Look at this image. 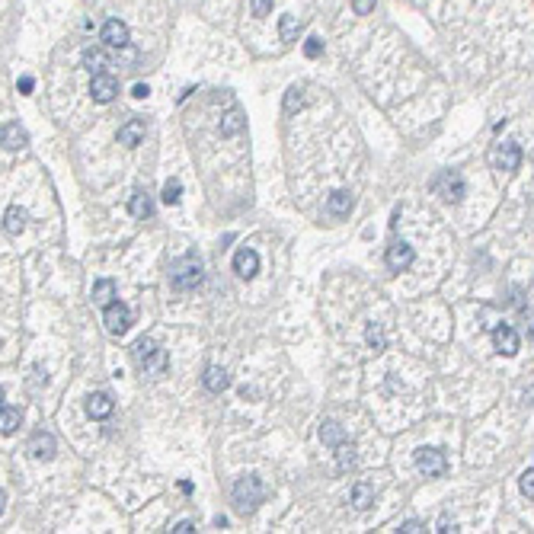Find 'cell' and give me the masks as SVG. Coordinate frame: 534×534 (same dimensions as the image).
<instances>
[{"label":"cell","mask_w":534,"mask_h":534,"mask_svg":"<svg viewBox=\"0 0 534 534\" xmlns=\"http://www.w3.org/2000/svg\"><path fill=\"white\" fill-rule=\"evenodd\" d=\"M100 38H102V45H109V48H125L129 45V26L122 19H109V23H102Z\"/></svg>","instance_id":"8fae6325"},{"label":"cell","mask_w":534,"mask_h":534,"mask_svg":"<svg viewBox=\"0 0 534 534\" xmlns=\"http://www.w3.org/2000/svg\"><path fill=\"white\" fill-rule=\"evenodd\" d=\"M249 10H253V16L263 19L272 13V0H249Z\"/></svg>","instance_id":"1f68e13d"},{"label":"cell","mask_w":534,"mask_h":534,"mask_svg":"<svg viewBox=\"0 0 534 534\" xmlns=\"http://www.w3.org/2000/svg\"><path fill=\"white\" fill-rule=\"evenodd\" d=\"M173 531H176V534H186V531H195V525H192V522H179V525H176Z\"/></svg>","instance_id":"ab89813d"},{"label":"cell","mask_w":534,"mask_h":534,"mask_svg":"<svg viewBox=\"0 0 534 534\" xmlns=\"http://www.w3.org/2000/svg\"><path fill=\"white\" fill-rule=\"evenodd\" d=\"M489 164H493V170H499V173H515L518 166H522V148H518L515 141L496 144L493 154H489Z\"/></svg>","instance_id":"277c9868"},{"label":"cell","mask_w":534,"mask_h":534,"mask_svg":"<svg viewBox=\"0 0 534 534\" xmlns=\"http://www.w3.org/2000/svg\"><path fill=\"white\" fill-rule=\"evenodd\" d=\"M298 109H304V90L301 87H291L285 93V115H295Z\"/></svg>","instance_id":"83f0119b"},{"label":"cell","mask_w":534,"mask_h":534,"mask_svg":"<svg viewBox=\"0 0 534 534\" xmlns=\"http://www.w3.org/2000/svg\"><path fill=\"white\" fill-rule=\"evenodd\" d=\"M438 531H460V528L454 525V522H448V518H442V522H438Z\"/></svg>","instance_id":"f35d334b"},{"label":"cell","mask_w":534,"mask_h":534,"mask_svg":"<svg viewBox=\"0 0 534 534\" xmlns=\"http://www.w3.org/2000/svg\"><path fill=\"white\" fill-rule=\"evenodd\" d=\"M83 65L96 74V71H102L109 61H106V55H102V48H87V52H83Z\"/></svg>","instance_id":"f1b7e54d"},{"label":"cell","mask_w":534,"mask_h":534,"mask_svg":"<svg viewBox=\"0 0 534 534\" xmlns=\"http://www.w3.org/2000/svg\"><path fill=\"white\" fill-rule=\"evenodd\" d=\"M129 212L138 218V221H148V218H154V202H151V195L144 192V189H135L129 199Z\"/></svg>","instance_id":"2e32d148"},{"label":"cell","mask_w":534,"mask_h":534,"mask_svg":"<svg viewBox=\"0 0 534 534\" xmlns=\"http://www.w3.org/2000/svg\"><path fill=\"white\" fill-rule=\"evenodd\" d=\"M0 406H3V387H0Z\"/></svg>","instance_id":"b9f144b4"},{"label":"cell","mask_w":534,"mask_h":534,"mask_svg":"<svg viewBox=\"0 0 534 534\" xmlns=\"http://www.w3.org/2000/svg\"><path fill=\"white\" fill-rule=\"evenodd\" d=\"M19 429V410L0 406V435H13Z\"/></svg>","instance_id":"d4e9b609"},{"label":"cell","mask_w":534,"mask_h":534,"mask_svg":"<svg viewBox=\"0 0 534 534\" xmlns=\"http://www.w3.org/2000/svg\"><path fill=\"white\" fill-rule=\"evenodd\" d=\"M131 359L141 371H151V375H160L166 368V352L157 346L154 340H138L135 349H131Z\"/></svg>","instance_id":"3957f363"},{"label":"cell","mask_w":534,"mask_h":534,"mask_svg":"<svg viewBox=\"0 0 534 534\" xmlns=\"http://www.w3.org/2000/svg\"><path fill=\"white\" fill-rule=\"evenodd\" d=\"M23 227H26V212L19 205H10L7 214H3V230L7 234H23Z\"/></svg>","instance_id":"7402d4cb"},{"label":"cell","mask_w":534,"mask_h":534,"mask_svg":"<svg viewBox=\"0 0 534 534\" xmlns=\"http://www.w3.org/2000/svg\"><path fill=\"white\" fill-rule=\"evenodd\" d=\"M298 32H301V23H298L295 16H282V23H278L282 42H298Z\"/></svg>","instance_id":"4316f807"},{"label":"cell","mask_w":534,"mask_h":534,"mask_svg":"<svg viewBox=\"0 0 534 534\" xmlns=\"http://www.w3.org/2000/svg\"><path fill=\"white\" fill-rule=\"evenodd\" d=\"M266 499V487L256 474H243V477L234 483V506H237L240 515H253Z\"/></svg>","instance_id":"7a4b0ae2"},{"label":"cell","mask_w":534,"mask_h":534,"mask_svg":"<svg viewBox=\"0 0 534 534\" xmlns=\"http://www.w3.org/2000/svg\"><path fill=\"white\" fill-rule=\"evenodd\" d=\"M432 189L442 195L445 202H460V199H464V192H467V186H464V176L454 173V170H445L442 176H435Z\"/></svg>","instance_id":"8992f818"},{"label":"cell","mask_w":534,"mask_h":534,"mask_svg":"<svg viewBox=\"0 0 534 534\" xmlns=\"http://www.w3.org/2000/svg\"><path fill=\"white\" fill-rule=\"evenodd\" d=\"M87 416L90 419H109L112 416V397L96 390V394L87 397Z\"/></svg>","instance_id":"9a60e30c"},{"label":"cell","mask_w":534,"mask_h":534,"mask_svg":"<svg viewBox=\"0 0 534 534\" xmlns=\"http://www.w3.org/2000/svg\"><path fill=\"white\" fill-rule=\"evenodd\" d=\"M179 199H183V186H179V179H170V183L164 186V202L179 205Z\"/></svg>","instance_id":"f546056e"},{"label":"cell","mask_w":534,"mask_h":534,"mask_svg":"<svg viewBox=\"0 0 534 534\" xmlns=\"http://www.w3.org/2000/svg\"><path fill=\"white\" fill-rule=\"evenodd\" d=\"M240 129H243V112L230 109L227 115H224V122H221V135H224V138H234Z\"/></svg>","instance_id":"484cf974"},{"label":"cell","mask_w":534,"mask_h":534,"mask_svg":"<svg viewBox=\"0 0 534 534\" xmlns=\"http://www.w3.org/2000/svg\"><path fill=\"white\" fill-rule=\"evenodd\" d=\"M32 87H36L32 77H19V93H32Z\"/></svg>","instance_id":"74e56055"},{"label":"cell","mask_w":534,"mask_h":534,"mask_svg":"<svg viewBox=\"0 0 534 534\" xmlns=\"http://www.w3.org/2000/svg\"><path fill=\"white\" fill-rule=\"evenodd\" d=\"M55 452H58L55 435H48V432H36L32 438H29V454H32L36 460H52V458H55Z\"/></svg>","instance_id":"7c38bea8"},{"label":"cell","mask_w":534,"mask_h":534,"mask_svg":"<svg viewBox=\"0 0 534 534\" xmlns=\"http://www.w3.org/2000/svg\"><path fill=\"white\" fill-rule=\"evenodd\" d=\"M400 531H403V534H419V531H425V525H423V522H416V518H410Z\"/></svg>","instance_id":"d590c367"},{"label":"cell","mask_w":534,"mask_h":534,"mask_svg":"<svg viewBox=\"0 0 534 534\" xmlns=\"http://www.w3.org/2000/svg\"><path fill=\"white\" fill-rule=\"evenodd\" d=\"M387 269L390 272H406V269L416 263V253H413V247L410 243H403V240H397V243H390L387 247Z\"/></svg>","instance_id":"ba28073f"},{"label":"cell","mask_w":534,"mask_h":534,"mask_svg":"<svg viewBox=\"0 0 534 534\" xmlns=\"http://www.w3.org/2000/svg\"><path fill=\"white\" fill-rule=\"evenodd\" d=\"M202 381H205V387H208L212 394H221V390H227V387H230L227 371L218 368V365H208V368H205V375H202Z\"/></svg>","instance_id":"d6986e66"},{"label":"cell","mask_w":534,"mask_h":534,"mask_svg":"<svg viewBox=\"0 0 534 534\" xmlns=\"http://www.w3.org/2000/svg\"><path fill=\"white\" fill-rule=\"evenodd\" d=\"M112 298H115V282L112 278H100L96 285H93V304H109Z\"/></svg>","instance_id":"cb8c5ba5"},{"label":"cell","mask_w":534,"mask_h":534,"mask_svg":"<svg viewBox=\"0 0 534 534\" xmlns=\"http://www.w3.org/2000/svg\"><path fill=\"white\" fill-rule=\"evenodd\" d=\"M352 192H333L330 199H326V214L330 218H346V214L352 212Z\"/></svg>","instance_id":"ac0fdd59"},{"label":"cell","mask_w":534,"mask_h":534,"mask_svg":"<svg viewBox=\"0 0 534 534\" xmlns=\"http://www.w3.org/2000/svg\"><path fill=\"white\" fill-rule=\"evenodd\" d=\"M522 493H525L528 499L534 496V467H528L525 474H522Z\"/></svg>","instance_id":"836d02e7"},{"label":"cell","mask_w":534,"mask_h":534,"mask_svg":"<svg viewBox=\"0 0 534 534\" xmlns=\"http://www.w3.org/2000/svg\"><path fill=\"white\" fill-rule=\"evenodd\" d=\"M304 55L307 58H320L323 55V38H317V36H311L304 42Z\"/></svg>","instance_id":"d6a6232c"},{"label":"cell","mask_w":534,"mask_h":534,"mask_svg":"<svg viewBox=\"0 0 534 534\" xmlns=\"http://www.w3.org/2000/svg\"><path fill=\"white\" fill-rule=\"evenodd\" d=\"M416 467H419V474H425V477H442L445 470H448V458H445V452H438V448H419V452H416Z\"/></svg>","instance_id":"52a82bcc"},{"label":"cell","mask_w":534,"mask_h":534,"mask_svg":"<svg viewBox=\"0 0 534 534\" xmlns=\"http://www.w3.org/2000/svg\"><path fill=\"white\" fill-rule=\"evenodd\" d=\"M333 452H336V467H340L342 474L355 467V460H359V454H355V445H352L349 438H346V442H340L336 448H333Z\"/></svg>","instance_id":"ffe728a7"},{"label":"cell","mask_w":534,"mask_h":534,"mask_svg":"<svg viewBox=\"0 0 534 534\" xmlns=\"http://www.w3.org/2000/svg\"><path fill=\"white\" fill-rule=\"evenodd\" d=\"M493 346H496L499 355H515L522 349V340H518V333L506 323H499L496 330H493Z\"/></svg>","instance_id":"30bf717a"},{"label":"cell","mask_w":534,"mask_h":534,"mask_svg":"<svg viewBox=\"0 0 534 534\" xmlns=\"http://www.w3.org/2000/svg\"><path fill=\"white\" fill-rule=\"evenodd\" d=\"M3 509H7V493L0 489V515H3Z\"/></svg>","instance_id":"60d3db41"},{"label":"cell","mask_w":534,"mask_h":534,"mask_svg":"<svg viewBox=\"0 0 534 534\" xmlns=\"http://www.w3.org/2000/svg\"><path fill=\"white\" fill-rule=\"evenodd\" d=\"M320 442L326 445V448H336L340 442H346V429H342L340 423H333V419H326V423L320 425Z\"/></svg>","instance_id":"44dd1931"},{"label":"cell","mask_w":534,"mask_h":534,"mask_svg":"<svg viewBox=\"0 0 534 534\" xmlns=\"http://www.w3.org/2000/svg\"><path fill=\"white\" fill-rule=\"evenodd\" d=\"M115 93H119V80L112 74H106V71H96L90 80V96L96 102H112L115 100Z\"/></svg>","instance_id":"9c48e42d"},{"label":"cell","mask_w":534,"mask_h":534,"mask_svg":"<svg viewBox=\"0 0 534 534\" xmlns=\"http://www.w3.org/2000/svg\"><path fill=\"white\" fill-rule=\"evenodd\" d=\"M102 323H106V330L112 333V336H125L131 326V311L129 304H122V301H109L106 304V311H102Z\"/></svg>","instance_id":"5b68a950"},{"label":"cell","mask_w":534,"mask_h":534,"mask_svg":"<svg viewBox=\"0 0 534 534\" xmlns=\"http://www.w3.org/2000/svg\"><path fill=\"white\" fill-rule=\"evenodd\" d=\"M205 282V269H202V259L195 253H186V256L173 259L170 266V288L173 291H192Z\"/></svg>","instance_id":"6da1fadb"},{"label":"cell","mask_w":534,"mask_h":534,"mask_svg":"<svg viewBox=\"0 0 534 534\" xmlns=\"http://www.w3.org/2000/svg\"><path fill=\"white\" fill-rule=\"evenodd\" d=\"M148 93H151V87H148V83H135V90H131V96H138V100H144Z\"/></svg>","instance_id":"8d00e7d4"},{"label":"cell","mask_w":534,"mask_h":534,"mask_svg":"<svg viewBox=\"0 0 534 534\" xmlns=\"http://www.w3.org/2000/svg\"><path fill=\"white\" fill-rule=\"evenodd\" d=\"M0 144L7 151H23L29 144V135L23 125H16V122H7V125H0Z\"/></svg>","instance_id":"4fadbf2b"},{"label":"cell","mask_w":534,"mask_h":534,"mask_svg":"<svg viewBox=\"0 0 534 534\" xmlns=\"http://www.w3.org/2000/svg\"><path fill=\"white\" fill-rule=\"evenodd\" d=\"M371 502H375V487L365 483V480H359V483L352 487V506H355V509H368Z\"/></svg>","instance_id":"603a6c76"},{"label":"cell","mask_w":534,"mask_h":534,"mask_svg":"<svg viewBox=\"0 0 534 534\" xmlns=\"http://www.w3.org/2000/svg\"><path fill=\"white\" fill-rule=\"evenodd\" d=\"M365 340H368L371 352H384V330H381V326H368Z\"/></svg>","instance_id":"4dcf8cb0"},{"label":"cell","mask_w":534,"mask_h":534,"mask_svg":"<svg viewBox=\"0 0 534 534\" xmlns=\"http://www.w3.org/2000/svg\"><path fill=\"white\" fill-rule=\"evenodd\" d=\"M352 10H355L359 16H368L371 10H375V0H352Z\"/></svg>","instance_id":"e575fe53"},{"label":"cell","mask_w":534,"mask_h":534,"mask_svg":"<svg viewBox=\"0 0 534 534\" xmlns=\"http://www.w3.org/2000/svg\"><path fill=\"white\" fill-rule=\"evenodd\" d=\"M141 141H144V122L141 119H131L119 129V144H125V148H138Z\"/></svg>","instance_id":"e0dca14e"},{"label":"cell","mask_w":534,"mask_h":534,"mask_svg":"<svg viewBox=\"0 0 534 534\" xmlns=\"http://www.w3.org/2000/svg\"><path fill=\"white\" fill-rule=\"evenodd\" d=\"M234 272H237L240 278H253L259 272V256L256 249H237V256H234Z\"/></svg>","instance_id":"5bb4252c"}]
</instances>
